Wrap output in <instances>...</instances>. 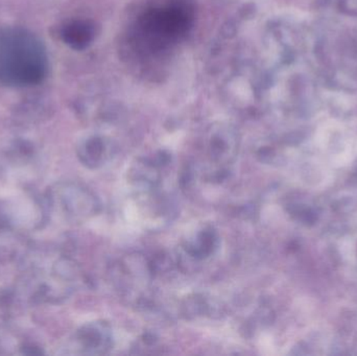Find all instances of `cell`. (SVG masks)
I'll return each instance as SVG.
<instances>
[{
	"label": "cell",
	"mask_w": 357,
	"mask_h": 356,
	"mask_svg": "<svg viewBox=\"0 0 357 356\" xmlns=\"http://www.w3.org/2000/svg\"><path fill=\"white\" fill-rule=\"evenodd\" d=\"M108 274L121 298L130 304H146L155 276L152 261L140 253H130L114 261Z\"/></svg>",
	"instance_id": "obj_1"
},
{
	"label": "cell",
	"mask_w": 357,
	"mask_h": 356,
	"mask_svg": "<svg viewBox=\"0 0 357 356\" xmlns=\"http://www.w3.org/2000/svg\"><path fill=\"white\" fill-rule=\"evenodd\" d=\"M116 154V146L110 140L96 138L86 146L84 162L93 169H100L109 164Z\"/></svg>",
	"instance_id": "obj_5"
},
{
	"label": "cell",
	"mask_w": 357,
	"mask_h": 356,
	"mask_svg": "<svg viewBox=\"0 0 357 356\" xmlns=\"http://www.w3.org/2000/svg\"><path fill=\"white\" fill-rule=\"evenodd\" d=\"M180 309L185 319L192 320L210 315L213 311V307L205 296L195 294L185 298Z\"/></svg>",
	"instance_id": "obj_6"
},
{
	"label": "cell",
	"mask_w": 357,
	"mask_h": 356,
	"mask_svg": "<svg viewBox=\"0 0 357 356\" xmlns=\"http://www.w3.org/2000/svg\"><path fill=\"white\" fill-rule=\"evenodd\" d=\"M220 235L212 225L202 226L184 240L183 253L193 263H203L213 256L220 247Z\"/></svg>",
	"instance_id": "obj_3"
},
{
	"label": "cell",
	"mask_w": 357,
	"mask_h": 356,
	"mask_svg": "<svg viewBox=\"0 0 357 356\" xmlns=\"http://www.w3.org/2000/svg\"><path fill=\"white\" fill-rule=\"evenodd\" d=\"M171 162V155L163 150L156 153L154 156L139 159L130 169V181L142 194L158 192L162 182L163 171Z\"/></svg>",
	"instance_id": "obj_2"
},
{
	"label": "cell",
	"mask_w": 357,
	"mask_h": 356,
	"mask_svg": "<svg viewBox=\"0 0 357 356\" xmlns=\"http://www.w3.org/2000/svg\"><path fill=\"white\" fill-rule=\"evenodd\" d=\"M79 338L90 355H107L114 347V332L112 326L106 321L94 322L86 326Z\"/></svg>",
	"instance_id": "obj_4"
}]
</instances>
